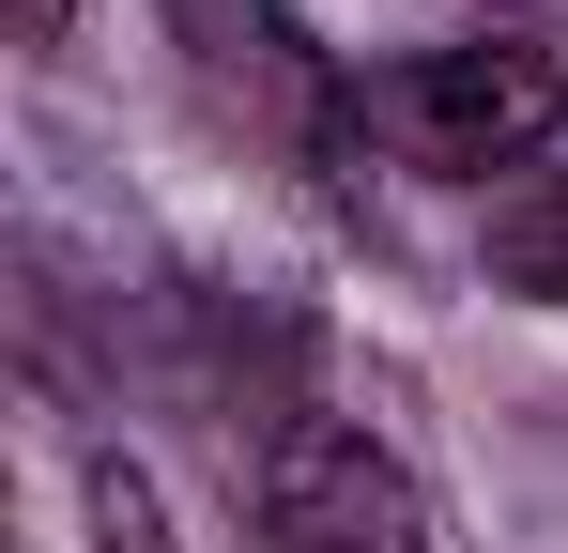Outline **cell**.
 Instances as JSON below:
<instances>
[{
  "label": "cell",
  "mask_w": 568,
  "mask_h": 553,
  "mask_svg": "<svg viewBox=\"0 0 568 553\" xmlns=\"http://www.w3.org/2000/svg\"><path fill=\"white\" fill-rule=\"evenodd\" d=\"M354 123L399 139L415 170H446V184H491V170H554L568 78H554V47H523V31H462V47H415V62L354 78Z\"/></svg>",
  "instance_id": "cell-1"
},
{
  "label": "cell",
  "mask_w": 568,
  "mask_h": 553,
  "mask_svg": "<svg viewBox=\"0 0 568 553\" xmlns=\"http://www.w3.org/2000/svg\"><path fill=\"white\" fill-rule=\"evenodd\" d=\"M246 523H262V553H430L446 539L415 461L354 415H277L246 461Z\"/></svg>",
  "instance_id": "cell-2"
},
{
  "label": "cell",
  "mask_w": 568,
  "mask_h": 553,
  "mask_svg": "<svg viewBox=\"0 0 568 553\" xmlns=\"http://www.w3.org/2000/svg\"><path fill=\"white\" fill-rule=\"evenodd\" d=\"M491 276H507V292H538V308H568V154L491 215Z\"/></svg>",
  "instance_id": "cell-3"
},
{
  "label": "cell",
  "mask_w": 568,
  "mask_h": 553,
  "mask_svg": "<svg viewBox=\"0 0 568 553\" xmlns=\"http://www.w3.org/2000/svg\"><path fill=\"white\" fill-rule=\"evenodd\" d=\"M78 492H93V553H170V492H154L123 446H93V461H78Z\"/></svg>",
  "instance_id": "cell-4"
},
{
  "label": "cell",
  "mask_w": 568,
  "mask_h": 553,
  "mask_svg": "<svg viewBox=\"0 0 568 553\" xmlns=\"http://www.w3.org/2000/svg\"><path fill=\"white\" fill-rule=\"evenodd\" d=\"M78 31V0H16V47H62Z\"/></svg>",
  "instance_id": "cell-5"
}]
</instances>
